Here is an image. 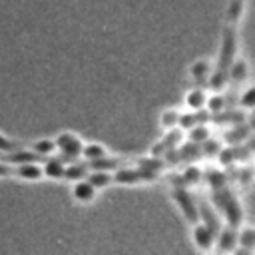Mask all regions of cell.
<instances>
[{
	"instance_id": "obj_1",
	"label": "cell",
	"mask_w": 255,
	"mask_h": 255,
	"mask_svg": "<svg viewBox=\"0 0 255 255\" xmlns=\"http://www.w3.org/2000/svg\"><path fill=\"white\" fill-rule=\"evenodd\" d=\"M211 205L215 207V211L219 213V217L225 219V225L241 227V221H243L241 201L235 195V191H231L227 185L217 187V189H211Z\"/></svg>"
},
{
	"instance_id": "obj_2",
	"label": "cell",
	"mask_w": 255,
	"mask_h": 255,
	"mask_svg": "<svg viewBox=\"0 0 255 255\" xmlns=\"http://www.w3.org/2000/svg\"><path fill=\"white\" fill-rule=\"evenodd\" d=\"M171 201L175 203L179 215L183 217V221L187 225H193L199 221V209H197V199L193 197V193L189 191V187L185 185H173L169 189Z\"/></svg>"
},
{
	"instance_id": "obj_3",
	"label": "cell",
	"mask_w": 255,
	"mask_h": 255,
	"mask_svg": "<svg viewBox=\"0 0 255 255\" xmlns=\"http://www.w3.org/2000/svg\"><path fill=\"white\" fill-rule=\"evenodd\" d=\"M56 153L64 159V161H72V159H80L82 155V147H84V139L80 133L72 131V129H64L60 131L56 137Z\"/></svg>"
},
{
	"instance_id": "obj_4",
	"label": "cell",
	"mask_w": 255,
	"mask_h": 255,
	"mask_svg": "<svg viewBox=\"0 0 255 255\" xmlns=\"http://www.w3.org/2000/svg\"><path fill=\"white\" fill-rule=\"evenodd\" d=\"M189 227H191V241H193L195 249L199 253H203V255L211 253L215 249V235H217V231L213 227H209L207 223H203V221H197V223H193Z\"/></svg>"
},
{
	"instance_id": "obj_5",
	"label": "cell",
	"mask_w": 255,
	"mask_h": 255,
	"mask_svg": "<svg viewBox=\"0 0 255 255\" xmlns=\"http://www.w3.org/2000/svg\"><path fill=\"white\" fill-rule=\"evenodd\" d=\"M155 179V175L143 171L141 167H118L114 171V183H120V185H135V183H141V181H151Z\"/></svg>"
},
{
	"instance_id": "obj_6",
	"label": "cell",
	"mask_w": 255,
	"mask_h": 255,
	"mask_svg": "<svg viewBox=\"0 0 255 255\" xmlns=\"http://www.w3.org/2000/svg\"><path fill=\"white\" fill-rule=\"evenodd\" d=\"M215 247L219 255H229L237 247V227L221 225L215 235Z\"/></svg>"
},
{
	"instance_id": "obj_7",
	"label": "cell",
	"mask_w": 255,
	"mask_h": 255,
	"mask_svg": "<svg viewBox=\"0 0 255 255\" xmlns=\"http://www.w3.org/2000/svg\"><path fill=\"white\" fill-rule=\"evenodd\" d=\"M70 193H72V199H74L76 203H80V205H90V203L96 199L98 189H96L88 179H78V181H72Z\"/></svg>"
},
{
	"instance_id": "obj_8",
	"label": "cell",
	"mask_w": 255,
	"mask_h": 255,
	"mask_svg": "<svg viewBox=\"0 0 255 255\" xmlns=\"http://www.w3.org/2000/svg\"><path fill=\"white\" fill-rule=\"evenodd\" d=\"M14 175L22 181H42L44 173H42V161H26V163H18L14 165Z\"/></svg>"
},
{
	"instance_id": "obj_9",
	"label": "cell",
	"mask_w": 255,
	"mask_h": 255,
	"mask_svg": "<svg viewBox=\"0 0 255 255\" xmlns=\"http://www.w3.org/2000/svg\"><path fill=\"white\" fill-rule=\"evenodd\" d=\"M64 169H66V161L60 155H50L42 159V173L46 179H52V181L64 179Z\"/></svg>"
},
{
	"instance_id": "obj_10",
	"label": "cell",
	"mask_w": 255,
	"mask_h": 255,
	"mask_svg": "<svg viewBox=\"0 0 255 255\" xmlns=\"http://www.w3.org/2000/svg\"><path fill=\"white\" fill-rule=\"evenodd\" d=\"M213 72V62L209 58H197L195 62H191L189 66V78L195 82V84H207L209 76Z\"/></svg>"
},
{
	"instance_id": "obj_11",
	"label": "cell",
	"mask_w": 255,
	"mask_h": 255,
	"mask_svg": "<svg viewBox=\"0 0 255 255\" xmlns=\"http://www.w3.org/2000/svg\"><path fill=\"white\" fill-rule=\"evenodd\" d=\"M249 78V64L243 56H235L227 68V80L233 82V84H243L245 80Z\"/></svg>"
},
{
	"instance_id": "obj_12",
	"label": "cell",
	"mask_w": 255,
	"mask_h": 255,
	"mask_svg": "<svg viewBox=\"0 0 255 255\" xmlns=\"http://www.w3.org/2000/svg\"><path fill=\"white\" fill-rule=\"evenodd\" d=\"M185 108L191 110V112H201L205 108V102H207V92L201 88V86H195L191 90L185 92Z\"/></svg>"
},
{
	"instance_id": "obj_13",
	"label": "cell",
	"mask_w": 255,
	"mask_h": 255,
	"mask_svg": "<svg viewBox=\"0 0 255 255\" xmlns=\"http://www.w3.org/2000/svg\"><path fill=\"white\" fill-rule=\"evenodd\" d=\"M90 171V165L88 161H84L82 157L80 159H72V161H66V169H64V179L68 181H78V179H86Z\"/></svg>"
},
{
	"instance_id": "obj_14",
	"label": "cell",
	"mask_w": 255,
	"mask_h": 255,
	"mask_svg": "<svg viewBox=\"0 0 255 255\" xmlns=\"http://www.w3.org/2000/svg\"><path fill=\"white\" fill-rule=\"evenodd\" d=\"M106 155H110V151H108V147L104 145V143H100V141H84V147H82V159L84 161H96V159H102V157H106Z\"/></svg>"
},
{
	"instance_id": "obj_15",
	"label": "cell",
	"mask_w": 255,
	"mask_h": 255,
	"mask_svg": "<svg viewBox=\"0 0 255 255\" xmlns=\"http://www.w3.org/2000/svg\"><path fill=\"white\" fill-rule=\"evenodd\" d=\"M86 179L98 189V191H102V189H106V187H110L112 183H114V171H104V169H90L88 171V175H86Z\"/></svg>"
},
{
	"instance_id": "obj_16",
	"label": "cell",
	"mask_w": 255,
	"mask_h": 255,
	"mask_svg": "<svg viewBox=\"0 0 255 255\" xmlns=\"http://www.w3.org/2000/svg\"><path fill=\"white\" fill-rule=\"evenodd\" d=\"M28 147H30L38 157H42V159L56 153V141H54V137H38V139L30 141Z\"/></svg>"
},
{
	"instance_id": "obj_17",
	"label": "cell",
	"mask_w": 255,
	"mask_h": 255,
	"mask_svg": "<svg viewBox=\"0 0 255 255\" xmlns=\"http://www.w3.org/2000/svg\"><path fill=\"white\" fill-rule=\"evenodd\" d=\"M179 110H175V108H167V110H163L161 114H159V126L163 128V129H175L177 128V124H179Z\"/></svg>"
},
{
	"instance_id": "obj_18",
	"label": "cell",
	"mask_w": 255,
	"mask_h": 255,
	"mask_svg": "<svg viewBox=\"0 0 255 255\" xmlns=\"http://www.w3.org/2000/svg\"><path fill=\"white\" fill-rule=\"evenodd\" d=\"M237 247H245V249L255 247V229L251 225H243L241 229L237 227Z\"/></svg>"
},
{
	"instance_id": "obj_19",
	"label": "cell",
	"mask_w": 255,
	"mask_h": 255,
	"mask_svg": "<svg viewBox=\"0 0 255 255\" xmlns=\"http://www.w3.org/2000/svg\"><path fill=\"white\" fill-rule=\"evenodd\" d=\"M243 10H245V2L243 0H229V4H227V24L229 26H237L241 16H243Z\"/></svg>"
},
{
	"instance_id": "obj_20",
	"label": "cell",
	"mask_w": 255,
	"mask_h": 255,
	"mask_svg": "<svg viewBox=\"0 0 255 255\" xmlns=\"http://www.w3.org/2000/svg\"><path fill=\"white\" fill-rule=\"evenodd\" d=\"M201 179H203V171H201L197 165H189V167H185V169H183L179 185H185V187H189V185H195V183H199Z\"/></svg>"
},
{
	"instance_id": "obj_21",
	"label": "cell",
	"mask_w": 255,
	"mask_h": 255,
	"mask_svg": "<svg viewBox=\"0 0 255 255\" xmlns=\"http://www.w3.org/2000/svg\"><path fill=\"white\" fill-rule=\"evenodd\" d=\"M205 108H207L209 112H213V114H219V112H223V108H225V100H223V96H221V94H213V96H207Z\"/></svg>"
},
{
	"instance_id": "obj_22",
	"label": "cell",
	"mask_w": 255,
	"mask_h": 255,
	"mask_svg": "<svg viewBox=\"0 0 255 255\" xmlns=\"http://www.w3.org/2000/svg\"><path fill=\"white\" fill-rule=\"evenodd\" d=\"M16 147H20V141H16V139H12L10 135H6V133L0 131V153L6 155V153H10V151H14Z\"/></svg>"
},
{
	"instance_id": "obj_23",
	"label": "cell",
	"mask_w": 255,
	"mask_h": 255,
	"mask_svg": "<svg viewBox=\"0 0 255 255\" xmlns=\"http://www.w3.org/2000/svg\"><path fill=\"white\" fill-rule=\"evenodd\" d=\"M253 104H255V90H253V86H247L245 92L239 96V106L243 110H251Z\"/></svg>"
},
{
	"instance_id": "obj_24",
	"label": "cell",
	"mask_w": 255,
	"mask_h": 255,
	"mask_svg": "<svg viewBox=\"0 0 255 255\" xmlns=\"http://www.w3.org/2000/svg\"><path fill=\"white\" fill-rule=\"evenodd\" d=\"M205 181L209 183L211 189H217V187L227 185V179H225V175L221 171H209V175L205 173Z\"/></svg>"
},
{
	"instance_id": "obj_25",
	"label": "cell",
	"mask_w": 255,
	"mask_h": 255,
	"mask_svg": "<svg viewBox=\"0 0 255 255\" xmlns=\"http://www.w3.org/2000/svg\"><path fill=\"white\" fill-rule=\"evenodd\" d=\"M209 131L203 128V126H193L191 131H189V137H191V143H201L203 139H207Z\"/></svg>"
},
{
	"instance_id": "obj_26",
	"label": "cell",
	"mask_w": 255,
	"mask_h": 255,
	"mask_svg": "<svg viewBox=\"0 0 255 255\" xmlns=\"http://www.w3.org/2000/svg\"><path fill=\"white\" fill-rule=\"evenodd\" d=\"M199 145H203V151H205L207 155H217L219 149H221V143L215 141V139H203Z\"/></svg>"
},
{
	"instance_id": "obj_27",
	"label": "cell",
	"mask_w": 255,
	"mask_h": 255,
	"mask_svg": "<svg viewBox=\"0 0 255 255\" xmlns=\"http://www.w3.org/2000/svg\"><path fill=\"white\" fill-rule=\"evenodd\" d=\"M14 175V165L8 163L4 157H0V179L2 177H12Z\"/></svg>"
},
{
	"instance_id": "obj_28",
	"label": "cell",
	"mask_w": 255,
	"mask_h": 255,
	"mask_svg": "<svg viewBox=\"0 0 255 255\" xmlns=\"http://www.w3.org/2000/svg\"><path fill=\"white\" fill-rule=\"evenodd\" d=\"M229 255H253V249H245V247H235Z\"/></svg>"
},
{
	"instance_id": "obj_29",
	"label": "cell",
	"mask_w": 255,
	"mask_h": 255,
	"mask_svg": "<svg viewBox=\"0 0 255 255\" xmlns=\"http://www.w3.org/2000/svg\"><path fill=\"white\" fill-rule=\"evenodd\" d=\"M0 157H4V155H2V153H0Z\"/></svg>"
}]
</instances>
